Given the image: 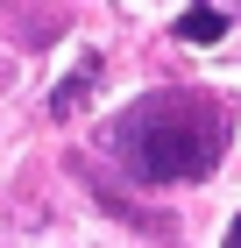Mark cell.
Here are the masks:
<instances>
[{
	"label": "cell",
	"mask_w": 241,
	"mask_h": 248,
	"mask_svg": "<svg viewBox=\"0 0 241 248\" xmlns=\"http://www.w3.org/2000/svg\"><path fill=\"white\" fill-rule=\"evenodd\" d=\"M227 149V107L206 93H149L113 121V156L135 185H192Z\"/></svg>",
	"instance_id": "1"
},
{
	"label": "cell",
	"mask_w": 241,
	"mask_h": 248,
	"mask_svg": "<svg viewBox=\"0 0 241 248\" xmlns=\"http://www.w3.org/2000/svg\"><path fill=\"white\" fill-rule=\"evenodd\" d=\"M177 36L185 43H220L227 36V7H185L177 15Z\"/></svg>",
	"instance_id": "3"
},
{
	"label": "cell",
	"mask_w": 241,
	"mask_h": 248,
	"mask_svg": "<svg viewBox=\"0 0 241 248\" xmlns=\"http://www.w3.org/2000/svg\"><path fill=\"white\" fill-rule=\"evenodd\" d=\"M227 248H241V220H234V227H227Z\"/></svg>",
	"instance_id": "4"
},
{
	"label": "cell",
	"mask_w": 241,
	"mask_h": 248,
	"mask_svg": "<svg viewBox=\"0 0 241 248\" xmlns=\"http://www.w3.org/2000/svg\"><path fill=\"white\" fill-rule=\"evenodd\" d=\"M99 71H107V64H99V57H78V71H71V78H64V85H57V93H50V121H71L78 107L93 99Z\"/></svg>",
	"instance_id": "2"
}]
</instances>
